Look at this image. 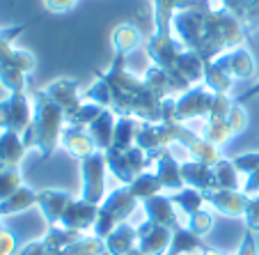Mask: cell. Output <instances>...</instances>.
<instances>
[{
    "label": "cell",
    "mask_w": 259,
    "mask_h": 255,
    "mask_svg": "<svg viewBox=\"0 0 259 255\" xmlns=\"http://www.w3.org/2000/svg\"><path fill=\"white\" fill-rule=\"evenodd\" d=\"M103 250H106L103 239H99L94 235H83L78 241H73L71 246H67L62 253L64 255H101Z\"/></svg>",
    "instance_id": "36"
},
{
    "label": "cell",
    "mask_w": 259,
    "mask_h": 255,
    "mask_svg": "<svg viewBox=\"0 0 259 255\" xmlns=\"http://www.w3.org/2000/svg\"><path fill=\"white\" fill-rule=\"evenodd\" d=\"M16 237L10 230L0 228V255H16Z\"/></svg>",
    "instance_id": "43"
},
{
    "label": "cell",
    "mask_w": 259,
    "mask_h": 255,
    "mask_svg": "<svg viewBox=\"0 0 259 255\" xmlns=\"http://www.w3.org/2000/svg\"><path fill=\"white\" fill-rule=\"evenodd\" d=\"M200 255H225L223 250H218V248H211V246H202V250H200Z\"/></svg>",
    "instance_id": "48"
},
{
    "label": "cell",
    "mask_w": 259,
    "mask_h": 255,
    "mask_svg": "<svg viewBox=\"0 0 259 255\" xmlns=\"http://www.w3.org/2000/svg\"><path fill=\"white\" fill-rule=\"evenodd\" d=\"M106 250L113 255H128L133 248H138V232L128 221L119 223L110 235L103 239Z\"/></svg>",
    "instance_id": "23"
},
{
    "label": "cell",
    "mask_w": 259,
    "mask_h": 255,
    "mask_svg": "<svg viewBox=\"0 0 259 255\" xmlns=\"http://www.w3.org/2000/svg\"><path fill=\"white\" fill-rule=\"evenodd\" d=\"M126 187L131 189V193L140 202L147 200V198H152V196H158V193L163 191V184H161V179L156 177V172H149V170L140 172L131 184H126Z\"/></svg>",
    "instance_id": "29"
},
{
    "label": "cell",
    "mask_w": 259,
    "mask_h": 255,
    "mask_svg": "<svg viewBox=\"0 0 259 255\" xmlns=\"http://www.w3.org/2000/svg\"><path fill=\"white\" fill-rule=\"evenodd\" d=\"M254 97H259V81L252 85V88L248 90V92H243V94H239V97L234 99L236 103H245V101H250V99H254Z\"/></svg>",
    "instance_id": "47"
},
{
    "label": "cell",
    "mask_w": 259,
    "mask_h": 255,
    "mask_svg": "<svg viewBox=\"0 0 259 255\" xmlns=\"http://www.w3.org/2000/svg\"><path fill=\"white\" fill-rule=\"evenodd\" d=\"M128 255H145V253H140V250H138V248H133V250H131V253H128Z\"/></svg>",
    "instance_id": "49"
},
{
    "label": "cell",
    "mask_w": 259,
    "mask_h": 255,
    "mask_svg": "<svg viewBox=\"0 0 259 255\" xmlns=\"http://www.w3.org/2000/svg\"><path fill=\"white\" fill-rule=\"evenodd\" d=\"M32 122V106L25 92H10V97L0 101V129L3 131L23 133Z\"/></svg>",
    "instance_id": "9"
},
{
    "label": "cell",
    "mask_w": 259,
    "mask_h": 255,
    "mask_svg": "<svg viewBox=\"0 0 259 255\" xmlns=\"http://www.w3.org/2000/svg\"><path fill=\"white\" fill-rule=\"evenodd\" d=\"M37 205V191L30 187H21L19 191H14L10 198L0 202V218L3 216H14V214H21V211H28L30 207Z\"/></svg>",
    "instance_id": "26"
},
{
    "label": "cell",
    "mask_w": 259,
    "mask_h": 255,
    "mask_svg": "<svg viewBox=\"0 0 259 255\" xmlns=\"http://www.w3.org/2000/svg\"><path fill=\"white\" fill-rule=\"evenodd\" d=\"M5 168H7V166H5V163H3V161H0V172L5 170Z\"/></svg>",
    "instance_id": "51"
},
{
    "label": "cell",
    "mask_w": 259,
    "mask_h": 255,
    "mask_svg": "<svg viewBox=\"0 0 259 255\" xmlns=\"http://www.w3.org/2000/svg\"><path fill=\"white\" fill-rule=\"evenodd\" d=\"M60 145L64 148V152H67L69 157L78 159V161H83V159L92 157V154L97 152V145H94V140L90 138V133L85 131V129L69 127V124L62 129Z\"/></svg>",
    "instance_id": "18"
},
{
    "label": "cell",
    "mask_w": 259,
    "mask_h": 255,
    "mask_svg": "<svg viewBox=\"0 0 259 255\" xmlns=\"http://www.w3.org/2000/svg\"><path fill=\"white\" fill-rule=\"evenodd\" d=\"M0 228H3V223H0Z\"/></svg>",
    "instance_id": "53"
},
{
    "label": "cell",
    "mask_w": 259,
    "mask_h": 255,
    "mask_svg": "<svg viewBox=\"0 0 259 255\" xmlns=\"http://www.w3.org/2000/svg\"><path fill=\"white\" fill-rule=\"evenodd\" d=\"M138 124L140 120L136 118H117L115 124V136H113V145L115 150H128L136 145V133H138Z\"/></svg>",
    "instance_id": "30"
},
{
    "label": "cell",
    "mask_w": 259,
    "mask_h": 255,
    "mask_svg": "<svg viewBox=\"0 0 259 255\" xmlns=\"http://www.w3.org/2000/svg\"><path fill=\"white\" fill-rule=\"evenodd\" d=\"M142 207H145L147 218L154 221V223H158V226H165V228H170V230L184 226V223L179 221V211H177L175 202H172L167 196H163V193L142 200Z\"/></svg>",
    "instance_id": "15"
},
{
    "label": "cell",
    "mask_w": 259,
    "mask_h": 255,
    "mask_svg": "<svg viewBox=\"0 0 259 255\" xmlns=\"http://www.w3.org/2000/svg\"><path fill=\"white\" fill-rule=\"evenodd\" d=\"M186 228L193 232V235L206 237L211 232V228H213V214H211V211H206L204 207H202V209H197L195 214L188 216Z\"/></svg>",
    "instance_id": "37"
},
{
    "label": "cell",
    "mask_w": 259,
    "mask_h": 255,
    "mask_svg": "<svg viewBox=\"0 0 259 255\" xmlns=\"http://www.w3.org/2000/svg\"><path fill=\"white\" fill-rule=\"evenodd\" d=\"M215 62L225 69L232 79L239 81H248L254 74V60L250 55V51L245 46H236V49L223 53L220 58H215Z\"/></svg>",
    "instance_id": "16"
},
{
    "label": "cell",
    "mask_w": 259,
    "mask_h": 255,
    "mask_svg": "<svg viewBox=\"0 0 259 255\" xmlns=\"http://www.w3.org/2000/svg\"><path fill=\"white\" fill-rule=\"evenodd\" d=\"M218 7L234 14L248 34L259 30V0H218Z\"/></svg>",
    "instance_id": "20"
},
{
    "label": "cell",
    "mask_w": 259,
    "mask_h": 255,
    "mask_svg": "<svg viewBox=\"0 0 259 255\" xmlns=\"http://www.w3.org/2000/svg\"><path fill=\"white\" fill-rule=\"evenodd\" d=\"M51 253H53V248H51L44 239L30 241V244H25L23 248L16 250V255H51Z\"/></svg>",
    "instance_id": "42"
},
{
    "label": "cell",
    "mask_w": 259,
    "mask_h": 255,
    "mask_svg": "<svg viewBox=\"0 0 259 255\" xmlns=\"http://www.w3.org/2000/svg\"><path fill=\"white\" fill-rule=\"evenodd\" d=\"M172 34L184 49L195 53L204 64L236 46H243L248 37L239 19L223 7L179 10L172 19Z\"/></svg>",
    "instance_id": "2"
},
{
    "label": "cell",
    "mask_w": 259,
    "mask_h": 255,
    "mask_svg": "<svg viewBox=\"0 0 259 255\" xmlns=\"http://www.w3.org/2000/svg\"><path fill=\"white\" fill-rule=\"evenodd\" d=\"M97 214H99V205H92V202H85L83 198H73L67 205L62 218H60V226L67 228V230L80 232L85 235L88 230H92L94 223H97Z\"/></svg>",
    "instance_id": "13"
},
{
    "label": "cell",
    "mask_w": 259,
    "mask_h": 255,
    "mask_svg": "<svg viewBox=\"0 0 259 255\" xmlns=\"http://www.w3.org/2000/svg\"><path fill=\"white\" fill-rule=\"evenodd\" d=\"M83 94V101H94L113 111L117 118H136L140 122H163L161 101L145 79L126 69V55L115 53L106 71H97V81Z\"/></svg>",
    "instance_id": "1"
},
{
    "label": "cell",
    "mask_w": 259,
    "mask_h": 255,
    "mask_svg": "<svg viewBox=\"0 0 259 255\" xmlns=\"http://www.w3.org/2000/svg\"><path fill=\"white\" fill-rule=\"evenodd\" d=\"M145 79V83L149 85V90H152L154 94H156L158 99H165V97H172V83H170V79H167L165 74H163L161 69L156 67V64H152V67L147 69V74L142 76Z\"/></svg>",
    "instance_id": "35"
},
{
    "label": "cell",
    "mask_w": 259,
    "mask_h": 255,
    "mask_svg": "<svg viewBox=\"0 0 259 255\" xmlns=\"http://www.w3.org/2000/svg\"><path fill=\"white\" fill-rule=\"evenodd\" d=\"M243 221H245V228H248V230L259 232V193L248 200V207H245V214H243Z\"/></svg>",
    "instance_id": "41"
},
{
    "label": "cell",
    "mask_w": 259,
    "mask_h": 255,
    "mask_svg": "<svg viewBox=\"0 0 259 255\" xmlns=\"http://www.w3.org/2000/svg\"><path fill=\"white\" fill-rule=\"evenodd\" d=\"M25 83H28V74L21 71L19 67L7 62H0V85L7 88L10 92H23Z\"/></svg>",
    "instance_id": "34"
},
{
    "label": "cell",
    "mask_w": 259,
    "mask_h": 255,
    "mask_svg": "<svg viewBox=\"0 0 259 255\" xmlns=\"http://www.w3.org/2000/svg\"><path fill=\"white\" fill-rule=\"evenodd\" d=\"M170 200L175 202L177 211H181V214H186V216L195 214L197 209H202V207H204V196H202V191H197V189H191V187H186V189H181V191L172 193Z\"/></svg>",
    "instance_id": "31"
},
{
    "label": "cell",
    "mask_w": 259,
    "mask_h": 255,
    "mask_svg": "<svg viewBox=\"0 0 259 255\" xmlns=\"http://www.w3.org/2000/svg\"><path fill=\"white\" fill-rule=\"evenodd\" d=\"M227 124L232 127V131L234 133L245 131V127H248V115H245V111H243L241 103L234 101V106L230 108V113H227Z\"/></svg>",
    "instance_id": "39"
},
{
    "label": "cell",
    "mask_w": 259,
    "mask_h": 255,
    "mask_svg": "<svg viewBox=\"0 0 259 255\" xmlns=\"http://www.w3.org/2000/svg\"><path fill=\"white\" fill-rule=\"evenodd\" d=\"M106 154L103 152H94L92 157L83 159L80 161V177H83V198L85 202H92V205H101L103 198L108 196L106 193Z\"/></svg>",
    "instance_id": "7"
},
{
    "label": "cell",
    "mask_w": 259,
    "mask_h": 255,
    "mask_svg": "<svg viewBox=\"0 0 259 255\" xmlns=\"http://www.w3.org/2000/svg\"><path fill=\"white\" fill-rule=\"evenodd\" d=\"M140 30L133 23H119L117 28L113 30V51L115 53L128 55L131 51H136L140 46Z\"/></svg>",
    "instance_id": "27"
},
{
    "label": "cell",
    "mask_w": 259,
    "mask_h": 255,
    "mask_svg": "<svg viewBox=\"0 0 259 255\" xmlns=\"http://www.w3.org/2000/svg\"><path fill=\"white\" fill-rule=\"evenodd\" d=\"M103 154H106L108 170L113 172L119 181H124V184H131V181L136 179L140 172H145L147 166H149L147 154L142 152L138 145H133V148H128V150L108 148Z\"/></svg>",
    "instance_id": "6"
},
{
    "label": "cell",
    "mask_w": 259,
    "mask_h": 255,
    "mask_svg": "<svg viewBox=\"0 0 259 255\" xmlns=\"http://www.w3.org/2000/svg\"><path fill=\"white\" fill-rule=\"evenodd\" d=\"M25 152L28 148L19 131H0V161L7 168H19Z\"/></svg>",
    "instance_id": "24"
},
{
    "label": "cell",
    "mask_w": 259,
    "mask_h": 255,
    "mask_svg": "<svg viewBox=\"0 0 259 255\" xmlns=\"http://www.w3.org/2000/svg\"><path fill=\"white\" fill-rule=\"evenodd\" d=\"M138 198L131 193V189L124 184V187L110 191L103 202L99 205V214H97V223L92 228V235L99 237V239H106L119 223L128 221V216L136 211L138 207Z\"/></svg>",
    "instance_id": "4"
},
{
    "label": "cell",
    "mask_w": 259,
    "mask_h": 255,
    "mask_svg": "<svg viewBox=\"0 0 259 255\" xmlns=\"http://www.w3.org/2000/svg\"><path fill=\"white\" fill-rule=\"evenodd\" d=\"M73 5H76V0H44V7L51 14H67L73 10Z\"/></svg>",
    "instance_id": "45"
},
{
    "label": "cell",
    "mask_w": 259,
    "mask_h": 255,
    "mask_svg": "<svg viewBox=\"0 0 259 255\" xmlns=\"http://www.w3.org/2000/svg\"><path fill=\"white\" fill-rule=\"evenodd\" d=\"M165 255H167V253H165Z\"/></svg>",
    "instance_id": "54"
},
{
    "label": "cell",
    "mask_w": 259,
    "mask_h": 255,
    "mask_svg": "<svg viewBox=\"0 0 259 255\" xmlns=\"http://www.w3.org/2000/svg\"><path fill=\"white\" fill-rule=\"evenodd\" d=\"M80 237H83L80 232L67 230V228H62V226H49V230H46V235L41 237V239L53 250H64L67 246H71L73 241H78Z\"/></svg>",
    "instance_id": "33"
},
{
    "label": "cell",
    "mask_w": 259,
    "mask_h": 255,
    "mask_svg": "<svg viewBox=\"0 0 259 255\" xmlns=\"http://www.w3.org/2000/svg\"><path fill=\"white\" fill-rule=\"evenodd\" d=\"M67 127L62 108L44 92H34L32 99V122L21 136L28 150H37L41 159H51L55 148L60 145L62 129Z\"/></svg>",
    "instance_id": "3"
},
{
    "label": "cell",
    "mask_w": 259,
    "mask_h": 255,
    "mask_svg": "<svg viewBox=\"0 0 259 255\" xmlns=\"http://www.w3.org/2000/svg\"><path fill=\"white\" fill-rule=\"evenodd\" d=\"M73 200L71 193L67 191H58V189H44V191H37V207L41 209L46 223L49 226H60V218H62L67 205Z\"/></svg>",
    "instance_id": "17"
},
{
    "label": "cell",
    "mask_w": 259,
    "mask_h": 255,
    "mask_svg": "<svg viewBox=\"0 0 259 255\" xmlns=\"http://www.w3.org/2000/svg\"><path fill=\"white\" fill-rule=\"evenodd\" d=\"M232 161H234L236 170H239V172H245V175H250V172L259 170V152L239 154V157H234Z\"/></svg>",
    "instance_id": "40"
},
{
    "label": "cell",
    "mask_w": 259,
    "mask_h": 255,
    "mask_svg": "<svg viewBox=\"0 0 259 255\" xmlns=\"http://www.w3.org/2000/svg\"><path fill=\"white\" fill-rule=\"evenodd\" d=\"M23 30H25V25H14V28L0 30V62L14 64V67H19L21 71H25V74H32L34 67H37L34 55L28 53V51H23V49H14V46H12L14 37H19Z\"/></svg>",
    "instance_id": "12"
},
{
    "label": "cell",
    "mask_w": 259,
    "mask_h": 255,
    "mask_svg": "<svg viewBox=\"0 0 259 255\" xmlns=\"http://www.w3.org/2000/svg\"><path fill=\"white\" fill-rule=\"evenodd\" d=\"M241 191H243L248 198L257 196V193H259V170L245 175V181H243V187H241Z\"/></svg>",
    "instance_id": "46"
},
{
    "label": "cell",
    "mask_w": 259,
    "mask_h": 255,
    "mask_svg": "<svg viewBox=\"0 0 259 255\" xmlns=\"http://www.w3.org/2000/svg\"><path fill=\"white\" fill-rule=\"evenodd\" d=\"M23 187V177H21L19 168H5L0 172V202L10 198L14 191Z\"/></svg>",
    "instance_id": "38"
},
{
    "label": "cell",
    "mask_w": 259,
    "mask_h": 255,
    "mask_svg": "<svg viewBox=\"0 0 259 255\" xmlns=\"http://www.w3.org/2000/svg\"><path fill=\"white\" fill-rule=\"evenodd\" d=\"M156 177L161 179L163 184V191H181L184 189V179H181V163L177 161L175 157H172L170 150H165V152L158 154L156 161Z\"/></svg>",
    "instance_id": "21"
},
{
    "label": "cell",
    "mask_w": 259,
    "mask_h": 255,
    "mask_svg": "<svg viewBox=\"0 0 259 255\" xmlns=\"http://www.w3.org/2000/svg\"><path fill=\"white\" fill-rule=\"evenodd\" d=\"M202 246H204L202 237L193 235L186 226H179L172 230V244L167 255H195L202 250Z\"/></svg>",
    "instance_id": "25"
},
{
    "label": "cell",
    "mask_w": 259,
    "mask_h": 255,
    "mask_svg": "<svg viewBox=\"0 0 259 255\" xmlns=\"http://www.w3.org/2000/svg\"><path fill=\"white\" fill-rule=\"evenodd\" d=\"M101 255H113V253H108V250H103V253Z\"/></svg>",
    "instance_id": "52"
},
{
    "label": "cell",
    "mask_w": 259,
    "mask_h": 255,
    "mask_svg": "<svg viewBox=\"0 0 259 255\" xmlns=\"http://www.w3.org/2000/svg\"><path fill=\"white\" fill-rule=\"evenodd\" d=\"M51 255H64V253H62V250H53V253H51Z\"/></svg>",
    "instance_id": "50"
},
{
    "label": "cell",
    "mask_w": 259,
    "mask_h": 255,
    "mask_svg": "<svg viewBox=\"0 0 259 255\" xmlns=\"http://www.w3.org/2000/svg\"><path fill=\"white\" fill-rule=\"evenodd\" d=\"M204 85L215 94H230L232 85H234V79H232L215 60H211V62L204 64Z\"/></svg>",
    "instance_id": "28"
},
{
    "label": "cell",
    "mask_w": 259,
    "mask_h": 255,
    "mask_svg": "<svg viewBox=\"0 0 259 255\" xmlns=\"http://www.w3.org/2000/svg\"><path fill=\"white\" fill-rule=\"evenodd\" d=\"M44 92L62 108L67 124H71L73 120H76V115H78V111L83 108V94L78 92V83L73 79H69V76L51 81L44 88Z\"/></svg>",
    "instance_id": "10"
},
{
    "label": "cell",
    "mask_w": 259,
    "mask_h": 255,
    "mask_svg": "<svg viewBox=\"0 0 259 255\" xmlns=\"http://www.w3.org/2000/svg\"><path fill=\"white\" fill-rule=\"evenodd\" d=\"M115 124H117V115L113 111L103 108V113L90 124L85 131L90 133V138L94 140L99 152H106L110 145H113V136H115Z\"/></svg>",
    "instance_id": "22"
},
{
    "label": "cell",
    "mask_w": 259,
    "mask_h": 255,
    "mask_svg": "<svg viewBox=\"0 0 259 255\" xmlns=\"http://www.w3.org/2000/svg\"><path fill=\"white\" fill-rule=\"evenodd\" d=\"M218 94L211 92L204 83H197L195 88L181 92V97L175 99V122L186 124L191 120H206L213 111V103Z\"/></svg>",
    "instance_id": "5"
},
{
    "label": "cell",
    "mask_w": 259,
    "mask_h": 255,
    "mask_svg": "<svg viewBox=\"0 0 259 255\" xmlns=\"http://www.w3.org/2000/svg\"><path fill=\"white\" fill-rule=\"evenodd\" d=\"M215 7L213 0H154V34L152 40H172V19L179 10Z\"/></svg>",
    "instance_id": "8"
},
{
    "label": "cell",
    "mask_w": 259,
    "mask_h": 255,
    "mask_svg": "<svg viewBox=\"0 0 259 255\" xmlns=\"http://www.w3.org/2000/svg\"><path fill=\"white\" fill-rule=\"evenodd\" d=\"M204 202H209L215 211L225 216H243L245 207H248L250 198L245 196L241 189H213V191H204Z\"/></svg>",
    "instance_id": "14"
},
{
    "label": "cell",
    "mask_w": 259,
    "mask_h": 255,
    "mask_svg": "<svg viewBox=\"0 0 259 255\" xmlns=\"http://www.w3.org/2000/svg\"><path fill=\"white\" fill-rule=\"evenodd\" d=\"M236 255H259L257 250V239H254V232L248 230L245 228V235H243V241H241L239 250H236Z\"/></svg>",
    "instance_id": "44"
},
{
    "label": "cell",
    "mask_w": 259,
    "mask_h": 255,
    "mask_svg": "<svg viewBox=\"0 0 259 255\" xmlns=\"http://www.w3.org/2000/svg\"><path fill=\"white\" fill-rule=\"evenodd\" d=\"M213 175H215V189H239V170H236L234 161L220 157L213 163Z\"/></svg>",
    "instance_id": "32"
},
{
    "label": "cell",
    "mask_w": 259,
    "mask_h": 255,
    "mask_svg": "<svg viewBox=\"0 0 259 255\" xmlns=\"http://www.w3.org/2000/svg\"><path fill=\"white\" fill-rule=\"evenodd\" d=\"M181 179L184 184L197 191H213L215 189V175H213V166L209 163H200V161H184L181 163Z\"/></svg>",
    "instance_id": "19"
},
{
    "label": "cell",
    "mask_w": 259,
    "mask_h": 255,
    "mask_svg": "<svg viewBox=\"0 0 259 255\" xmlns=\"http://www.w3.org/2000/svg\"><path fill=\"white\" fill-rule=\"evenodd\" d=\"M138 232V250L145 255H165L170 250L172 244V230L165 226H158V223L145 221L136 228Z\"/></svg>",
    "instance_id": "11"
}]
</instances>
